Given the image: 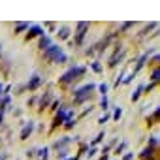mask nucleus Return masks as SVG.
Masks as SVG:
<instances>
[{
    "label": "nucleus",
    "instance_id": "f257e3e1",
    "mask_svg": "<svg viewBox=\"0 0 160 160\" xmlns=\"http://www.w3.org/2000/svg\"><path fill=\"white\" fill-rule=\"evenodd\" d=\"M45 59H49V60H53V62H59V64H62V62H66L68 60V56L64 55V51L59 47V45H53L51 43L47 49H45Z\"/></svg>",
    "mask_w": 160,
    "mask_h": 160
},
{
    "label": "nucleus",
    "instance_id": "f03ea898",
    "mask_svg": "<svg viewBox=\"0 0 160 160\" xmlns=\"http://www.w3.org/2000/svg\"><path fill=\"white\" fill-rule=\"evenodd\" d=\"M83 74H85V66H74V68H70L62 77H60V83H72V81L79 79Z\"/></svg>",
    "mask_w": 160,
    "mask_h": 160
},
{
    "label": "nucleus",
    "instance_id": "7ed1b4c3",
    "mask_svg": "<svg viewBox=\"0 0 160 160\" xmlns=\"http://www.w3.org/2000/svg\"><path fill=\"white\" fill-rule=\"evenodd\" d=\"M92 89H94V85H92V83L79 87V89L74 92V102H75V104H83L87 98H89V94H90V90H92Z\"/></svg>",
    "mask_w": 160,
    "mask_h": 160
},
{
    "label": "nucleus",
    "instance_id": "20e7f679",
    "mask_svg": "<svg viewBox=\"0 0 160 160\" xmlns=\"http://www.w3.org/2000/svg\"><path fill=\"white\" fill-rule=\"evenodd\" d=\"M70 117H74V113L72 111H66L64 107H60L59 113H56V117H55V122H53V126H59V125H62V122L66 121V119H70Z\"/></svg>",
    "mask_w": 160,
    "mask_h": 160
},
{
    "label": "nucleus",
    "instance_id": "39448f33",
    "mask_svg": "<svg viewBox=\"0 0 160 160\" xmlns=\"http://www.w3.org/2000/svg\"><path fill=\"white\" fill-rule=\"evenodd\" d=\"M87 28H89V23H85V21L77 23V36H75V43H77V45L83 42V36H85V32H87Z\"/></svg>",
    "mask_w": 160,
    "mask_h": 160
},
{
    "label": "nucleus",
    "instance_id": "423d86ee",
    "mask_svg": "<svg viewBox=\"0 0 160 160\" xmlns=\"http://www.w3.org/2000/svg\"><path fill=\"white\" fill-rule=\"evenodd\" d=\"M36 36H43V28H42V27H38V25L30 27L28 34H27V42H28V40H32V38H36Z\"/></svg>",
    "mask_w": 160,
    "mask_h": 160
},
{
    "label": "nucleus",
    "instance_id": "0eeeda50",
    "mask_svg": "<svg viewBox=\"0 0 160 160\" xmlns=\"http://www.w3.org/2000/svg\"><path fill=\"white\" fill-rule=\"evenodd\" d=\"M40 83H42V77H40L38 74H34L32 79L28 81V90H36V89L40 87Z\"/></svg>",
    "mask_w": 160,
    "mask_h": 160
},
{
    "label": "nucleus",
    "instance_id": "6e6552de",
    "mask_svg": "<svg viewBox=\"0 0 160 160\" xmlns=\"http://www.w3.org/2000/svg\"><path fill=\"white\" fill-rule=\"evenodd\" d=\"M32 130H34V122L32 121H28V125L23 128V132H21V139H27L30 134H32Z\"/></svg>",
    "mask_w": 160,
    "mask_h": 160
},
{
    "label": "nucleus",
    "instance_id": "1a4fd4ad",
    "mask_svg": "<svg viewBox=\"0 0 160 160\" xmlns=\"http://www.w3.org/2000/svg\"><path fill=\"white\" fill-rule=\"evenodd\" d=\"M147 56H149V53H145V55H141V56H139V60H138V64H136V68H134V72H132V74H138V72L143 68V64H145Z\"/></svg>",
    "mask_w": 160,
    "mask_h": 160
},
{
    "label": "nucleus",
    "instance_id": "9d476101",
    "mask_svg": "<svg viewBox=\"0 0 160 160\" xmlns=\"http://www.w3.org/2000/svg\"><path fill=\"white\" fill-rule=\"evenodd\" d=\"M49 45H51V40L47 38V36H42V38H40V47H42V49H47Z\"/></svg>",
    "mask_w": 160,
    "mask_h": 160
},
{
    "label": "nucleus",
    "instance_id": "9b49d317",
    "mask_svg": "<svg viewBox=\"0 0 160 160\" xmlns=\"http://www.w3.org/2000/svg\"><path fill=\"white\" fill-rule=\"evenodd\" d=\"M143 89H145V85H139L138 89H136V92H132V102H136L139 96H141V92H143Z\"/></svg>",
    "mask_w": 160,
    "mask_h": 160
},
{
    "label": "nucleus",
    "instance_id": "f8f14e48",
    "mask_svg": "<svg viewBox=\"0 0 160 160\" xmlns=\"http://www.w3.org/2000/svg\"><path fill=\"white\" fill-rule=\"evenodd\" d=\"M153 154H154V149H151V147H147V149H145V151H143V153H141V158H145V160H147V158H151V156H153Z\"/></svg>",
    "mask_w": 160,
    "mask_h": 160
},
{
    "label": "nucleus",
    "instance_id": "ddd939ff",
    "mask_svg": "<svg viewBox=\"0 0 160 160\" xmlns=\"http://www.w3.org/2000/svg\"><path fill=\"white\" fill-rule=\"evenodd\" d=\"M68 36H70V28H60L59 30V38H62V40H66V38H68Z\"/></svg>",
    "mask_w": 160,
    "mask_h": 160
},
{
    "label": "nucleus",
    "instance_id": "4468645a",
    "mask_svg": "<svg viewBox=\"0 0 160 160\" xmlns=\"http://www.w3.org/2000/svg\"><path fill=\"white\" fill-rule=\"evenodd\" d=\"M28 27H30V25H28V23H19V25H17V27H15V34H19V32H23V30H25V28H28Z\"/></svg>",
    "mask_w": 160,
    "mask_h": 160
},
{
    "label": "nucleus",
    "instance_id": "2eb2a0df",
    "mask_svg": "<svg viewBox=\"0 0 160 160\" xmlns=\"http://www.w3.org/2000/svg\"><path fill=\"white\" fill-rule=\"evenodd\" d=\"M149 147H151V149H156L158 147V138L156 136H153L151 139H149Z\"/></svg>",
    "mask_w": 160,
    "mask_h": 160
},
{
    "label": "nucleus",
    "instance_id": "dca6fc26",
    "mask_svg": "<svg viewBox=\"0 0 160 160\" xmlns=\"http://www.w3.org/2000/svg\"><path fill=\"white\" fill-rule=\"evenodd\" d=\"M47 153H49V149L43 147V149H40V154H38V156L42 158V160H47Z\"/></svg>",
    "mask_w": 160,
    "mask_h": 160
},
{
    "label": "nucleus",
    "instance_id": "f3484780",
    "mask_svg": "<svg viewBox=\"0 0 160 160\" xmlns=\"http://www.w3.org/2000/svg\"><path fill=\"white\" fill-rule=\"evenodd\" d=\"M98 89H100V92H102L104 96L107 94V85H106V83H100V85H98Z\"/></svg>",
    "mask_w": 160,
    "mask_h": 160
},
{
    "label": "nucleus",
    "instance_id": "a211bd4d",
    "mask_svg": "<svg viewBox=\"0 0 160 160\" xmlns=\"http://www.w3.org/2000/svg\"><path fill=\"white\" fill-rule=\"evenodd\" d=\"M90 68L94 70V72H102V64H100V62H92V64H90Z\"/></svg>",
    "mask_w": 160,
    "mask_h": 160
},
{
    "label": "nucleus",
    "instance_id": "6ab92c4d",
    "mask_svg": "<svg viewBox=\"0 0 160 160\" xmlns=\"http://www.w3.org/2000/svg\"><path fill=\"white\" fill-rule=\"evenodd\" d=\"M158 75H160V72H158V68H156V70L153 72V75H151V79L154 81V83H156V81H158Z\"/></svg>",
    "mask_w": 160,
    "mask_h": 160
},
{
    "label": "nucleus",
    "instance_id": "aec40b11",
    "mask_svg": "<svg viewBox=\"0 0 160 160\" xmlns=\"http://www.w3.org/2000/svg\"><path fill=\"white\" fill-rule=\"evenodd\" d=\"M121 115H122V109H121V107H117V109H115V113H113V119H119Z\"/></svg>",
    "mask_w": 160,
    "mask_h": 160
},
{
    "label": "nucleus",
    "instance_id": "412c9836",
    "mask_svg": "<svg viewBox=\"0 0 160 160\" xmlns=\"http://www.w3.org/2000/svg\"><path fill=\"white\" fill-rule=\"evenodd\" d=\"M104 138H106V136H104V132H102V134H98V136L94 138V141H92V143H98V141H102Z\"/></svg>",
    "mask_w": 160,
    "mask_h": 160
},
{
    "label": "nucleus",
    "instance_id": "4be33fe9",
    "mask_svg": "<svg viewBox=\"0 0 160 160\" xmlns=\"http://www.w3.org/2000/svg\"><path fill=\"white\" fill-rule=\"evenodd\" d=\"M100 106H102V109H107V98H106V96L102 98V104H100Z\"/></svg>",
    "mask_w": 160,
    "mask_h": 160
},
{
    "label": "nucleus",
    "instance_id": "5701e85b",
    "mask_svg": "<svg viewBox=\"0 0 160 160\" xmlns=\"http://www.w3.org/2000/svg\"><path fill=\"white\" fill-rule=\"evenodd\" d=\"M94 153H96V149L92 147V149H89V153H87V156H89V158H90V156H94Z\"/></svg>",
    "mask_w": 160,
    "mask_h": 160
},
{
    "label": "nucleus",
    "instance_id": "b1692460",
    "mask_svg": "<svg viewBox=\"0 0 160 160\" xmlns=\"http://www.w3.org/2000/svg\"><path fill=\"white\" fill-rule=\"evenodd\" d=\"M125 147H126V143H121V145H119V147H117V151H115V153L119 154V153H121V151H122V149H125Z\"/></svg>",
    "mask_w": 160,
    "mask_h": 160
},
{
    "label": "nucleus",
    "instance_id": "393cba45",
    "mask_svg": "<svg viewBox=\"0 0 160 160\" xmlns=\"http://www.w3.org/2000/svg\"><path fill=\"white\" fill-rule=\"evenodd\" d=\"M107 119H109V115H104V117H102V119H100V121H98V122H100V125H104V122L107 121Z\"/></svg>",
    "mask_w": 160,
    "mask_h": 160
},
{
    "label": "nucleus",
    "instance_id": "a878e982",
    "mask_svg": "<svg viewBox=\"0 0 160 160\" xmlns=\"http://www.w3.org/2000/svg\"><path fill=\"white\" fill-rule=\"evenodd\" d=\"M154 87H156V83H151V85H147V87H145V89H147V92H149V90H153V89H154Z\"/></svg>",
    "mask_w": 160,
    "mask_h": 160
},
{
    "label": "nucleus",
    "instance_id": "bb28decb",
    "mask_svg": "<svg viewBox=\"0 0 160 160\" xmlns=\"http://www.w3.org/2000/svg\"><path fill=\"white\" fill-rule=\"evenodd\" d=\"M132 77H134V74H130V75H128L125 81H122V83H130V81H132Z\"/></svg>",
    "mask_w": 160,
    "mask_h": 160
},
{
    "label": "nucleus",
    "instance_id": "cd10ccee",
    "mask_svg": "<svg viewBox=\"0 0 160 160\" xmlns=\"http://www.w3.org/2000/svg\"><path fill=\"white\" fill-rule=\"evenodd\" d=\"M132 27V23H125V25H122V30H126V28H130Z\"/></svg>",
    "mask_w": 160,
    "mask_h": 160
},
{
    "label": "nucleus",
    "instance_id": "c85d7f7f",
    "mask_svg": "<svg viewBox=\"0 0 160 160\" xmlns=\"http://www.w3.org/2000/svg\"><path fill=\"white\" fill-rule=\"evenodd\" d=\"M132 156H134V154H132V153H128V154H126V156L122 158V160H132Z\"/></svg>",
    "mask_w": 160,
    "mask_h": 160
},
{
    "label": "nucleus",
    "instance_id": "c756f323",
    "mask_svg": "<svg viewBox=\"0 0 160 160\" xmlns=\"http://www.w3.org/2000/svg\"><path fill=\"white\" fill-rule=\"evenodd\" d=\"M2 119H4V115H2V111H0V125H2Z\"/></svg>",
    "mask_w": 160,
    "mask_h": 160
},
{
    "label": "nucleus",
    "instance_id": "7c9ffc66",
    "mask_svg": "<svg viewBox=\"0 0 160 160\" xmlns=\"http://www.w3.org/2000/svg\"><path fill=\"white\" fill-rule=\"evenodd\" d=\"M66 160H77V158H75V156H74V158H66Z\"/></svg>",
    "mask_w": 160,
    "mask_h": 160
},
{
    "label": "nucleus",
    "instance_id": "2f4dec72",
    "mask_svg": "<svg viewBox=\"0 0 160 160\" xmlns=\"http://www.w3.org/2000/svg\"><path fill=\"white\" fill-rule=\"evenodd\" d=\"M0 94H2V85H0Z\"/></svg>",
    "mask_w": 160,
    "mask_h": 160
},
{
    "label": "nucleus",
    "instance_id": "473e14b6",
    "mask_svg": "<svg viewBox=\"0 0 160 160\" xmlns=\"http://www.w3.org/2000/svg\"><path fill=\"white\" fill-rule=\"evenodd\" d=\"M102 160H107V158H106V156H104V158H102Z\"/></svg>",
    "mask_w": 160,
    "mask_h": 160
},
{
    "label": "nucleus",
    "instance_id": "72a5a7b5",
    "mask_svg": "<svg viewBox=\"0 0 160 160\" xmlns=\"http://www.w3.org/2000/svg\"><path fill=\"white\" fill-rule=\"evenodd\" d=\"M0 47H2V45H0Z\"/></svg>",
    "mask_w": 160,
    "mask_h": 160
}]
</instances>
